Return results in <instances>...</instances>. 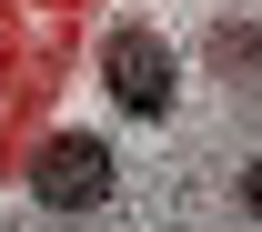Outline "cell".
I'll list each match as a JSON object with an SVG mask.
<instances>
[{
  "label": "cell",
  "instance_id": "obj_1",
  "mask_svg": "<svg viewBox=\"0 0 262 232\" xmlns=\"http://www.w3.org/2000/svg\"><path fill=\"white\" fill-rule=\"evenodd\" d=\"M101 81H111V101H121L131 121H171V101H182L171 40H162V31H141V20H121V31L101 40Z\"/></svg>",
  "mask_w": 262,
  "mask_h": 232
},
{
  "label": "cell",
  "instance_id": "obj_2",
  "mask_svg": "<svg viewBox=\"0 0 262 232\" xmlns=\"http://www.w3.org/2000/svg\"><path fill=\"white\" fill-rule=\"evenodd\" d=\"M31 202H51V212H101V202H111V141L101 132H51L31 152Z\"/></svg>",
  "mask_w": 262,
  "mask_h": 232
},
{
  "label": "cell",
  "instance_id": "obj_3",
  "mask_svg": "<svg viewBox=\"0 0 262 232\" xmlns=\"http://www.w3.org/2000/svg\"><path fill=\"white\" fill-rule=\"evenodd\" d=\"M242 202H252V212H262V162H252V172H242Z\"/></svg>",
  "mask_w": 262,
  "mask_h": 232
}]
</instances>
